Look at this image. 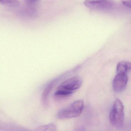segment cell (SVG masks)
Masks as SVG:
<instances>
[{
	"instance_id": "cell-1",
	"label": "cell",
	"mask_w": 131,
	"mask_h": 131,
	"mask_svg": "<svg viewBox=\"0 0 131 131\" xmlns=\"http://www.w3.org/2000/svg\"><path fill=\"white\" fill-rule=\"evenodd\" d=\"M83 107V101L82 100H77L68 107L60 110L57 113V117L61 119L77 118L81 115Z\"/></svg>"
},
{
	"instance_id": "cell-2",
	"label": "cell",
	"mask_w": 131,
	"mask_h": 131,
	"mask_svg": "<svg viewBox=\"0 0 131 131\" xmlns=\"http://www.w3.org/2000/svg\"><path fill=\"white\" fill-rule=\"evenodd\" d=\"M110 121L111 124L116 128H121L123 126L124 121V106L122 103L116 99L113 105L110 113Z\"/></svg>"
},
{
	"instance_id": "cell-3",
	"label": "cell",
	"mask_w": 131,
	"mask_h": 131,
	"mask_svg": "<svg viewBox=\"0 0 131 131\" xmlns=\"http://www.w3.org/2000/svg\"><path fill=\"white\" fill-rule=\"evenodd\" d=\"M82 84V80L80 77H74L63 82L57 88L72 94L79 89Z\"/></svg>"
},
{
	"instance_id": "cell-4",
	"label": "cell",
	"mask_w": 131,
	"mask_h": 131,
	"mask_svg": "<svg viewBox=\"0 0 131 131\" xmlns=\"http://www.w3.org/2000/svg\"><path fill=\"white\" fill-rule=\"evenodd\" d=\"M84 4L88 8L98 10H109L115 5V3L111 1H85Z\"/></svg>"
},
{
	"instance_id": "cell-5",
	"label": "cell",
	"mask_w": 131,
	"mask_h": 131,
	"mask_svg": "<svg viewBox=\"0 0 131 131\" xmlns=\"http://www.w3.org/2000/svg\"><path fill=\"white\" fill-rule=\"evenodd\" d=\"M128 81L126 74H117L113 82V88L116 92L123 91L126 87Z\"/></svg>"
},
{
	"instance_id": "cell-6",
	"label": "cell",
	"mask_w": 131,
	"mask_h": 131,
	"mask_svg": "<svg viewBox=\"0 0 131 131\" xmlns=\"http://www.w3.org/2000/svg\"><path fill=\"white\" fill-rule=\"evenodd\" d=\"M117 74H126L131 71V63L122 61L119 62L116 67Z\"/></svg>"
},
{
	"instance_id": "cell-7",
	"label": "cell",
	"mask_w": 131,
	"mask_h": 131,
	"mask_svg": "<svg viewBox=\"0 0 131 131\" xmlns=\"http://www.w3.org/2000/svg\"><path fill=\"white\" fill-rule=\"evenodd\" d=\"M55 84V81L50 83L47 87H46L44 90L42 95V102L43 104L45 107H46L48 106V102H49V95L51 92L53 88L54 87Z\"/></svg>"
},
{
	"instance_id": "cell-8",
	"label": "cell",
	"mask_w": 131,
	"mask_h": 131,
	"mask_svg": "<svg viewBox=\"0 0 131 131\" xmlns=\"http://www.w3.org/2000/svg\"><path fill=\"white\" fill-rule=\"evenodd\" d=\"M36 131H57L56 126L53 123L40 126L36 129Z\"/></svg>"
},
{
	"instance_id": "cell-9",
	"label": "cell",
	"mask_w": 131,
	"mask_h": 131,
	"mask_svg": "<svg viewBox=\"0 0 131 131\" xmlns=\"http://www.w3.org/2000/svg\"><path fill=\"white\" fill-rule=\"evenodd\" d=\"M0 2L4 4H7L8 6H13L15 5L16 6L17 5L19 1H0Z\"/></svg>"
},
{
	"instance_id": "cell-10",
	"label": "cell",
	"mask_w": 131,
	"mask_h": 131,
	"mask_svg": "<svg viewBox=\"0 0 131 131\" xmlns=\"http://www.w3.org/2000/svg\"><path fill=\"white\" fill-rule=\"evenodd\" d=\"M122 3L124 6L131 9V1H123Z\"/></svg>"
},
{
	"instance_id": "cell-11",
	"label": "cell",
	"mask_w": 131,
	"mask_h": 131,
	"mask_svg": "<svg viewBox=\"0 0 131 131\" xmlns=\"http://www.w3.org/2000/svg\"><path fill=\"white\" fill-rule=\"evenodd\" d=\"M75 131H85V129L83 126H80L77 128Z\"/></svg>"
},
{
	"instance_id": "cell-12",
	"label": "cell",
	"mask_w": 131,
	"mask_h": 131,
	"mask_svg": "<svg viewBox=\"0 0 131 131\" xmlns=\"http://www.w3.org/2000/svg\"></svg>"
}]
</instances>
